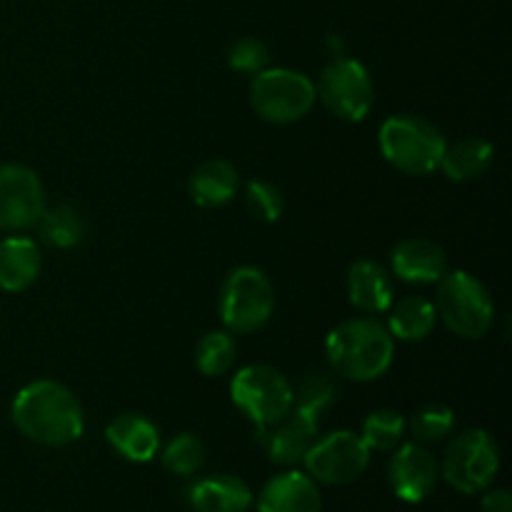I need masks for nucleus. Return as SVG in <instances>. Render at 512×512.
Wrapping results in <instances>:
<instances>
[{
	"instance_id": "nucleus-15",
	"label": "nucleus",
	"mask_w": 512,
	"mask_h": 512,
	"mask_svg": "<svg viewBox=\"0 0 512 512\" xmlns=\"http://www.w3.org/2000/svg\"><path fill=\"white\" fill-rule=\"evenodd\" d=\"M105 440L115 453L123 455L125 460L133 463H148L158 455L160 433L153 420H148L140 413H123L115 420H110L105 428Z\"/></svg>"
},
{
	"instance_id": "nucleus-13",
	"label": "nucleus",
	"mask_w": 512,
	"mask_h": 512,
	"mask_svg": "<svg viewBox=\"0 0 512 512\" xmlns=\"http://www.w3.org/2000/svg\"><path fill=\"white\" fill-rule=\"evenodd\" d=\"M393 273L413 285H433L448 273V255L428 238H405L390 253Z\"/></svg>"
},
{
	"instance_id": "nucleus-18",
	"label": "nucleus",
	"mask_w": 512,
	"mask_h": 512,
	"mask_svg": "<svg viewBox=\"0 0 512 512\" xmlns=\"http://www.w3.org/2000/svg\"><path fill=\"white\" fill-rule=\"evenodd\" d=\"M393 278L375 260H355L348 268V298L363 313H385L393 305Z\"/></svg>"
},
{
	"instance_id": "nucleus-3",
	"label": "nucleus",
	"mask_w": 512,
	"mask_h": 512,
	"mask_svg": "<svg viewBox=\"0 0 512 512\" xmlns=\"http://www.w3.org/2000/svg\"><path fill=\"white\" fill-rule=\"evenodd\" d=\"M380 153L395 170L408 175H428L440 168L445 135L420 115H393L380 125Z\"/></svg>"
},
{
	"instance_id": "nucleus-27",
	"label": "nucleus",
	"mask_w": 512,
	"mask_h": 512,
	"mask_svg": "<svg viewBox=\"0 0 512 512\" xmlns=\"http://www.w3.org/2000/svg\"><path fill=\"white\" fill-rule=\"evenodd\" d=\"M205 463V445L200 443L198 435L180 433L178 438L170 440L163 450V465L175 475H193L203 468Z\"/></svg>"
},
{
	"instance_id": "nucleus-16",
	"label": "nucleus",
	"mask_w": 512,
	"mask_h": 512,
	"mask_svg": "<svg viewBox=\"0 0 512 512\" xmlns=\"http://www.w3.org/2000/svg\"><path fill=\"white\" fill-rule=\"evenodd\" d=\"M258 512H320L318 485L298 470L280 473L260 493Z\"/></svg>"
},
{
	"instance_id": "nucleus-25",
	"label": "nucleus",
	"mask_w": 512,
	"mask_h": 512,
	"mask_svg": "<svg viewBox=\"0 0 512 512\" xmlns=\"http://www.w3.org/2000/svg\"><path fill=\"white\" fill-rule=\"evenodd\" d=\"M235 353H238V348H235L233 335L225 333V330H215V333L200 338L198 348H195V365L203 375L218 378L233 368Z\"/></svg>"
},
{
	"instance_id": "nucleus-21",
	"label": "nucleus",
	"mask_w": 512,
	"mask_h": 512,
	"mask_svg": "<svg viewBox=\"0 0 512 512\" xmlns=\"http://www.w3.org/2000/svg\"><path fill=\"white\" fill-rule=\"evenodd\" d=\"M495 148L483 138H463L453 145H445L440 168L455 183L483 178L493 165Z\"/></svg>"
},
{
	"instance_id": "nucleus-1",
	"label": "nucleus",
	"mask_w": 512,
	"mask_h": 512,
	"mask_svg": "<svg viewBox=\"0 0 512 512\" xmlns=\"http://www.w3.org/2000/svg\"><path fill=\"white\" fill-rule=\"evenodd\" d=\"M13 423L38 445L63 448L83 435L85 418L73 390L55 380H33L13 400Z\"/></svg>"
},
{
	"instance_id": "nucleus-28",
	"label": "nucleus",
	"mask_w": 512,
	"mask_h": 512,
	"mask_svg": "<svg viewBox=\"0 0 512 512\" xmlns=\"http://www.w3.org/2000/svg\"><path fill=\"white\" fill-rule=\"evenodd\" d=\"M455 428V413L448 405L430 403L425 408H420L418 413L410 420V433L420 443H438L445 435H450V430Z\"/></svg>"
},
{
	"instance_id": "nucleus-5",
	"label": "nucleus",
	"mask_w": 512,
	"mask_h": 512,
	"mask_svg": "<svg viewBox=\"0 0 512 512\" xmlns=\"http://www.w3.org/2000/svg\"><path fill=\"white\" fill-rule=\"evenodd\" d=\"M315 100H318L315 83L300 70L265 68L250 85L253 110L268 123H298L313 110Z\"/></svg>"
},
{
	"instance_id": "nucleus-24",
	"label": "nucleus",
	"mask_w": 512,
	"mask_h": 512,
	"mask_svg": "<svg viewBox=\"0 0 512 512\" xmlns=\"http://www.w3.org/2000/svg\"><path fill=\"white\" fill-rule=\"evenodd\" d=\"M405 428H408V423H405V418L398 410L383 408L375 410V413H370L368 418H365L360 438L368 445V450L388 453V450L398 448L400 440H403L405 435Z\"/></svg>"
},
{
	"instance_id": "nucleus-22",
	"label": "nucleus",
	"mask_w": 512,
	"mask_h": 512,
	"mask_svg": "<svg viewBox=\"0 0 512 512\" xmlns=\"http://www.w3.org/2000/svg\"><path fill=\"white\" fill-rule=\"evenodd\" d=\"M435 305L420 295H408L393 305L388 320V330L393 338L400 340H425L435 328Z\"/></svg>"
},
{
	"instance_id": "nucleus-7",
	"label": "nucleus",
	"mask_w": 512,
	"mask_h": 512,
	"mask_svg": "<svg viewBox=\"0 0 512 512\" xmlns=\"http://www.w3.org/2000/svg\"><path fill=\"white\" fill-rule=\"evenodd\" d=\"M275 310V290L268 275L253 265L235 268L220 290V318L230 333L263 328Z\"/></svg>"
},
{
	"instance_id": "nucleus-14",
	"label": "nucleus",
	"mask_w": 512,
	"mask_h": 512,
	"mask_svg": "<svg viewBox=\"0 0 512 512\" xmlns=\"http://www.w3.org/2000/svg\"><path fill=\"white\" fill-rule=\"evenodd\" d=\"M318 428V420L308 418V415L290 408V413L285 415L278 425L265 430V433L260 435V440H263L265 450H268V458L273 460V463L298 465L303 463L310 445L318 438Z\"/></svg>"
},
{
	"instance_id": "nucleus-20",
	"label": "nucleus",
	"mask_w": 512,
	"mask_h": 512,
	"mask_svg": "<svg viewBox=\"0 0 512 512\" xmlns=\"http://www.w3.org/2000/svg\"><path fill=\"white\" fill-rule=\"evenodd\" d=\"M238 170L228 160H208L190 178V195L200 208H223L238 195Z\"/></svg>"
},
{
	"instance_id": "nucleus-2",
	"label": "nucleus",
	"mask_w": 512,
	"mask_h": 512,
	"mask_svg": "<svg viewBox=\"0 0 512 512\" xmlns=\"http://www.w3.org/2000/svg\"><path fill=\"white\" fill-rule=\"evenodd\" d=\"M325 355L338 375L355 383H370L393 365L395 338L378 320L353 318L330 330Z\"/></svg>"
},
{
	"instance_id": "nucleus-9",
	"label": "nucleus",
	"mask_w": 512,
	"mask_h": 512,
	"mask_svg": "<svg viewBox=\"0 0 512 512\" xmlns=\"http://www.w3.org/2000/svg\"><path fill=\"white\" fill-rule=\"evenodd\" d=\"M315 90L325 108L335 118L348 123H360L368 118L375 103V88L368 68L353 58H335L333 63L325 65Z\"/></svg>"
},
{
	"instance_id": "nucleus-6",
	"label": "nucleus",
	"mask_w": 512,
	"mask_h": 512,
	"mask_svg": "<svg viewBox=\"0 0 512 512\" xmlns=\"http://www.w3.org/2000/svg\"><path fill=\"white\" fill-rule=\"evenodd\" d=\"M230 395L260 435L278 425L293 408V385L273 365L258 363L240 370L230 385Z\"/></svg>"
},
{
	"instance_id": "nucleus-31",
	"label": "nucleus",
	"mask_w": 512,
	"mask_h": 512,
	"mask_svg": "<svg viewBox=\"0 0 512 512\" xmlns=\"http://www.w3.org/2000/svg\"><path fill=\"white\" fill-rule=\"evenodd\" d=\"M483 512H512V495L508 490H493L483 498Z\"/></svg>"
},
{
	"instance_id": "nucleus-12",
	"label": "nucleus",
	"mask_w": 512,
	"mask_h": 512,
	"mask_svg": "<svg viewBox=\"0 0 512 512\" xmlns=\"http://www.w3.org/2000/svg\"><path fill=\"white\" fill-rule=\"evenodd\" d=\"M388 478L395 495L405 503H423L438 483V463L420 443H408L395 450L388 465Z\"/></svg>"
},
{
	"instance_id": "nucleus-17",
	"label": "nucleus",
	"mask_w": 512,
	"mask_h": 512,
	"mask_svg": "<svg viewBox=\"0 0 512 512\" xmlns=\"http://www.w3.org/2000/svg\"><path fill=\"white\" fill-rule=\"evenodd\" d=\"M40 268H43V255L35 240L23 235L0 240V290L23 293L38 280Z\"/></svg>"
},
{
	"instance_id": "nucleus-30",
	"label": "nucleus",
	"mask_w": 512,
	"mask_h": 512,
	"mask_svg": "<svg viewBox=\"0 0 512 512\" xmlns=\"http://www.w3.org/2000/svg\"><path fill=\"white\" fill-rule=\"evenodd\" d=\"M228 63L230 68L238 73L258 75L268 65V48L263 40L258 38H240L230 45L228 50Z\"/></svg>"
},
{
	"instance_id": "nucleus-10",
	"label": "nucleus",
	"mask_w": 512,
	"mask_h": 512,
	"mask_svg": "<svg viewBox=\"0 0 512 512\" xmlns=\"http://www.w3.org/2000/svg\"><path fill=\"white\" fill-rule=\"evenodd\" d=\"M308 475L325 485H348L365 473L370 463V450L363 438L350 430H335L325 438H315L305 455Z\"/></svg>"
},
{
	"instance_id": "nucleus-23",
	"label": "nucleus",
	"mask_w": 512,
	"mask_h": 512,
	"mask_svg": "<svg viewBox=\"0 0 512 512\" xmlns=\"http://www.w3.org/2000/svg\"><path fill=\"white\" fill-rule=\"evenodd\" d=\"M40 235L53 248H75L85 238V218L75 205L60 203L53 208H45L38 220Z\"/></svg>"
},
{
	"instance_id": "nucleus-8",
	"label": "nucleus",
	"mask_w": 512,
	"mask_h": 512,
	"mask_svg": "<svg viewBox=\"0 0 512 512\" xmlns=\"http://www.w3.org/2000/svg\"><path fill=\"white\" fill-rule=\"evenodd\" d=\"M500 470V450L488 430H465L445 450L443 478L458 493L473 495L493 485Z\"/></svg>"
},
{
	"instance_id": "nucleus-29",
	"label": "nucleus",
	"mask_w": 512,
	"mask_h": 512,
	"mask_svg": "<svg viewBox=\"0 0 512 512\" xmlns=\"http://www.w3.org/2000/svg\"><path fill=\"white\" fill-rule=\"evenodd\" d=\"M245 208L260 223H275L283 215L285 203L280 190L268 180H250L245 185Z\"/></svg>"
},
{
	"instance_id": "nucleus-4",
	"label": "nucleus",
	"mask_w": 512,
	"mask_h": 512,
	"mask_svg": "<svg viewBox=\"0 0 512 512\" xmlns=\"http://www.w3.org/2000/svg\"><path fill=\"white\" fill-rule=\"evenodd\" d=\"M435 313L455 335L465 340H478L488 335L495 320V303L488 288L475 275L453 270L438 280Z\"/></svg>"
},
{
	"instance_id": "nucleus-26",
	"label": "nucleus",
	"mask_w": 512,
	"mask_h": 512,
	"mask_svg": "<svg viewBox=\"0 0 512 512\" xmlns=\"http://www.w3.org/2000/svg\"><path fill=\"white\" fill-rule=\"evenodd\" d=\"M335 395H338V388L328 375L310 373L300 380L298 390H293V410L320 423L325 410L335 403Z\"/></svg>"
},
{
	"instance_id": "nucleus-11",
	"label": "nucleus",
	"mask_w": 512,
	"mask_h": 512,
	"mask_svg": "<svg viewBox=\"0 0 512 512\" xmlns=\"http://www.w3.org/2000/svg\"><path fill=\"white\" fill-rule=\"evenodd\" d=\"M43 213L45 190L38 173L28 165H0V230H30Z\"/></svg>"
},
{
	"instance_id": "nucleus-19",
	"label": "nucleus",
	"mask_w": 512,
	"mask_h": 512,
	"mask_svg": "<svg viewBox=\"0 0 512 512\" xmlns=\"http://www.w3.org/2000/svg\"><path fill=\"white\" fill-rule=\"evenodd\" d=\"M253 493L245 480L235 475H213L190 488V505L195 512H248Z\"/></svg>"
}]
</instances>
